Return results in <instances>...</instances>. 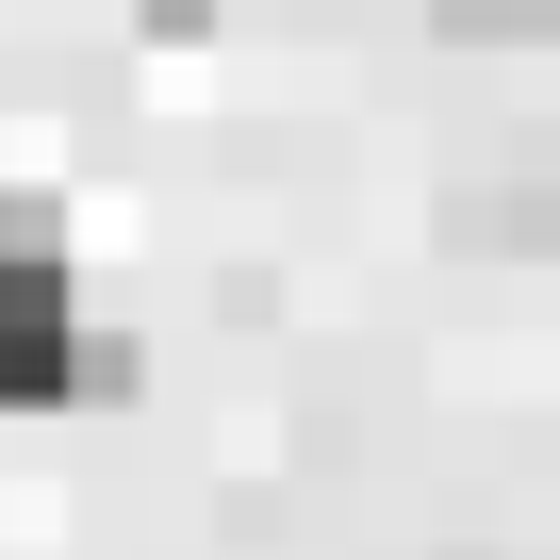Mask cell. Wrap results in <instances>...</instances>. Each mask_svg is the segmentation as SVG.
I'll use <instances>...</instances> for the list:
<instances>
[{"mask_svg":"<svg viewBox=\"0 0 560 560\" xmlns=\"http://www.w3.org/2000/svg\"><path fill=\"white\" fill-rule=\"evenodd\" d=\"M445 247H511V264H544V247H560V165L462 182V198H445Z\"/></svg>","mask_w":560,"mask_h":560,"instance_id":"1","label":"cell"},{"mask_svg":"<svg viewBox=\"0 0 560 560\" xmlns=\"http://www.w3.org/2000/svg\"><path fill=\"white\" fill-rule=\"evenodd\" d=\"M429 34H462V50H544L560 0H429Z\"/></svg>","mask_w":560,"mask_h":560,"instance_id":"2","label":"cell"},{"mask_svg":"<svg viewBox=\"0 0 560 560\" xmlns=\"http://www.w3.org/2000/svg\"><path fill=\"white\" fill-rule=\"evenodd\" d=\"M132 18H149V34H214V0H132Z\"/></svg>","mask_w":560,"mask_h":560,"instance_id":"3","label":"cell"}]
</instances>
